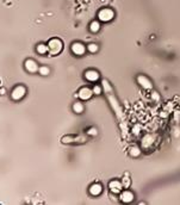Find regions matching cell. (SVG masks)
<instances>
[{
	"label": "cell",
	"instance_id": "25",
	"mask_svg": "<svg viewBox=\"0 0 180 205\" xmlns=\"http://www.w3.org/2000/svg\"><path fill=\"white\" fill-rule=\"evenodd\" d=\"M174 119L177 123L180 122V112L179 111H174Z\"/></svg>",
	"mask_w": 180,
	"mask_h": 205
},
{
	"label": "cell",
	"instance_id": "18",
	"mask_svg": "<svg viewBox=\"0 0 180 205\" xmlns=\"http://www.w3.org/2000/svg\"><path fill=\"white\" fill-rule=\"evenodd\" d=\"M100 30V23L97 22V21H93L91 24H90V31L93 32V34H96Z\"/></svg>",
	"mask_w": 180,
	"mask_h": 205
},
{
	"label": "cell",
	"instance_id": "16",
	"mask_svg": "<svg viewBox=\"0 0 180 205\" xmlns=\"http://www.w3.org/2000/svg\"><path fill=\"white\" fill-rule=\"evenodd\" d=\"M129 154L132 157H137V156H139V154H141V148L137 147V145H132V147L129 148Z\"/></svg>",
	"mask_w": 180,
	"mask_h": 205
},
{
	"label": "cell",
	"instance_id": "9",
	"mask_svg": "<svg viewBox=\"0 0 180 205\" xmlns=\"http://www.w3.org/2000/svg\"><path fill=\"white\" fill-rule=\"evenodd\" d=\"M134 198H135V196H134V193L131 192V191H129V190H125V191H122L121 193H119V199H121V202H123V203H131L132 200H134Z\"/></svg>",
	"mask_w": 180,
	"mask_h": 205
},
{
	"label": "cell",
	"instance_id": "13",
	"mask_svg": "<svg viewBox=\"0 0 180 205\" xmlns=\"http://www.w3.org/2000/svg\"><path fill=\"white\" fill-rule=\"evenodd\" d=\"M86 138L82 137V136H72V135H68V136H64L62 137V142L63 143H73V142H85Z\"/></svg>",
	"mask_w": 180,
	"mask_h": 205
},
{
	"label": "cell",
	"instance_id": "27",
	"mask_svg": "<svg viewBox=\"0 0 180 205\" xmlns=\"http://www.w3.org/2000/svg\"><path fill=\"white\" fill-rule=\"evenodd\" d=\"M153 98H154V99H156V100H157V99H159V96H157V93H155V92H154V93H153Z\"/></svg>",
	"mask_w": 180,
	"mask_h": 205
},
{
	"label": "cell",
	"instance_id": "22",
	"mask_svg": "<svg viewBox=\"0 0 180 205\" xmlns=\"http://www.w3.org/2000/svg\"><path fill=\"white\" fill-rule=\"evenodd\" d=\"M122 184H123V187H125V188H128L130 186V179H129V176H128V173H126L125 176L123 178Z\"/></svg>",
	"mask_w": 180,
	"mask_h": 205
},
{
	"label": "cell",
	"instance_id": "17",
	"mask_svg": "<svg viewBox=\"0 0 180 205\" xmlns=\"http://www.w3.org/2000/svg\"><path fill=\"white\" fill-rule=\"evenodd\" d=\"M73 111H74L75 113H82L84 112V104L80 103V102H75L73 104Z\"/></svg>",
	"mask_w": 180,
	"mask_h": 205
},
{
	"label": "cell",
	"instance_id": "23",
	"mask_svg": "<svg viewBox=\"0 0 180 205\" xmlns=\"http://www.w3.org/2000/svg\"><path fill=\"white\" fill-rule=\"evenodd\" d=\"M97 134H98V131L96 128H90L87 130V135H90V136H96Z\"/></svg>",
	"mask_w": 180,
	"mask_h": 205
},
{
	"label": "cell",
	"instance_id": "21",
	"mask_svg": "<svg viewBox=\"0 0 180 205\" xmlns=\"http://www.w3.org/2000/svg\"><path fill=\"white\" fill-rule=\"evenodd\" d=\"M98 45L96 44V43H91V44H88L87 45V50L90 51V52H92V54H94V52H97L98 51Z\"/></svg>",
	"mask_w": 180,
	"mask_h": 205
},
{
	"label": "cell",
	"instance_id": "1",
	"mask_svg": "<svg viewBox=\"0 0 180 205\" xmlns=\"http://www.w3.org/2000/svg\"><path fill=\"white\" fill-rule=\"evenodd\" d=\"M103 86H104V91L106 92V96H108V99H109V102H110V105L112 106L113 111L116 112V115L117 117L119 118V119H122L123 118V111H122V107H121V104L118 103L117 100V98L116 96L113 94V91H112V87H111V85L106 81V80H103Z\"/></svg>",
	"mask_w": 180,
	"mask_h": 205
},
{
	"label": "cell",
	"instance_id": "10",
	"mask_svg": "<svg viewBox=\"0 0 180 205\" xmlns=\"http://www.w3.org/2000/svg\"><path fill=\"white\" fill-rule=\"evenodd\" d=\"M24 67H25V69L28 70L29 73H36L39 69V66L37 64V62L35 60H32V58H29V60L25 61Z\"/></svg>",
	"mask_w": 180,
	"mask_h": 205
},
{
	"label": "cell",
	"instance_id": "7",
	"mask_svg": "<svg viewBox=\"0 0 180 205\" xmlns=\"http://www.w3.org/2000/svg\"><path fill=\"white\" fill-rule=\"evenodd\" d=\"M94 94L93 91L88 87H81L78 92V97L81 99V100H88V99L92 98V96Z\"/></svg>",
	"mask_w": 180,
	"mask_h": 205
},
{
	"label": "cell",
	"instance_id": "8",
	"mask_svg": "<svg viewBox=\"0 0 180 205\" xmlns=\"http://www.w3.org/2000/svg\"><path fill=\"white\" fill-rule=\"evenodd\" d=\"M84 75H85V79H86V80L90 81V82H96V81L99 80V78H100L99 73H98L97 70H94V69H88V70H86Z\"/></svg>",
	"mask_w": 180,
	"mask_h": 205
},
{
	"label": "cell",
	"instance_id": "11",
	"mask_svg": "<svg viewBox=\"0 0 180 205\" xmlns=\"http://www.w3.org/2000/svg\"><path fill=\"white\" fill-rule=\"evenodd\" d=\"M109 188L113 193H121L123 190V184L119 180H112L109 182Z\"/></svg>",
	"mask_w": 180,
	"mask_h": 205
},
{
	"label": "cell",
	"instance_id": "12",
	"mask_svg": "<svg viewBox=\"0 0 180 205\" xmlns=\"http://www.w3.org/2000/svg\"><path fill=\"white\" fill-rule=\"evenodd\" d=\"M88 192H90L91 196L97 197V196H99V194H102V192H103V186H102L100 184L96 182V184H93V185H91V186H90Z\"/></svg>",
	"mask_w": 180,
	"mask_h": 205
},
{
	"label": "cell",
	"instance_id": "24",
	"mask_svg": "<svg viewBox=\"0 0 180 205\" xmlns=\"http://www.w3.org/2000/svg\"><path fill=\"white\" fill-rule=\"evenodd\" d=\"M139 129H141V127H139V125H136V127L132 129V134H134V135H138L139 134Z\"/></svg>",
	"mask_w": 180,
	"mask_h": 205
},
{
	"label": "cell",
	"instance_id": "2",
	"mask_svg": "<svg viewBox=\"0 0 180 205\" xmlns=\"http://www.w3.org/2000/svg\"><path fill=\"white\" fill-rule=\"evenodd\" d=\"M48 47H49V54L52 56H56L62 51L63 42L60 38H51L48 42Z\"/></svg>",
	"mask_w": 180,
	"mask_h": 205
},
{
	"label": "cell",
	"instance_id": "26",
	"mask_svg": "<svg viewBox=\"0 0 180 205\" xmlns=\"http://www.w3.org/2000/svg\"><path fill=\"white\" fill-rule=\"evenodd\" d=\"M166 110L169 111V112L173 111V103H172V102H169V103L167 104V106H166Z\"/></svg>",
	"mask_w": 180,
	"mask_h": 205
},
{
	"label": "cell",
	"instance_id": "15",
	"mask_svg": "<svg viewBox=\"0 0 180 205\" xmlns=\"http://www.w3.org/2000/svg\"><path fill=\"white\" fill-rule=\"evenodd\" d=\"M36 51L38 52L39 55H45L46 52H49V47H48V44H38L37 47H36Z\"/></svg>",
	"mask_w": 180,
	"mask_h": 205
},
{
	"label": "cell",
	"instance_id": "3",
	"mask_svg": "<svg viewBox=\"0 0 180 205\" xmlns=\"http://www.w3.org/2000/svg\"><path fill=\"white\" fill-rule=\"evenodd\" d=\"M113 17H115V12L111 9H102L100 11L98 12V19L100 22H104V23H108V22H111Z\"/></svg>",
	"mask_w": 180,
	"mask_h": 205
},
{
	"label": "cell",
	"instance_id": "5",
	"mask_svg": "<svg viewBox=\"0 0 180 205\" xmlns=\"http://www.w3.org/2000/svg\"><path fill=\"white\" fill-rule=\"evenodd\" d=\"M70 50H72V52H73L74 55H76V56H81V55H84L85 52H86L87 48H86L82 43H80V42H74V43L72 44Z\"/></svg>",
	"mask_w": 180,
	"mask_h": 205
},
{
	"label": "cell",
	"instance_id": "4",
	"mask_svg": "<svg viewBox=\"0 0 180 205\" xmlns=\"http://www.w3.org/2000/svg\"><path fill=\"white\" fill-rule=\"evenodd\" d=\"M25 94H26V88L24 87V86H22V85H18V86H16V87L12 90L11 98L13 99V100L18 102V100H21V99H23L25 97Z\"/></svg>",
	"mask_w": 180,
	"mask_h": 205
},
{
	"label": "cell",
	"instance_id": "6",
	"mask_svg": "<svg viewBox=\"0 0 180 205\" xmlns=\"http://www.w3.org/2000/svg\"><path fill=\"white\" fill-rule=\"evenodd\" d=\"M137 84L141 86L142 88H144V90H148V91H149V90L153 88L151 81H150L145 75H138V76H137Z\"/></svg>",
	"mask_w": 180,
	"mask_h": 205
},
{
	"label": "cell",
	"instance_id": "14",
	"mask_svg": "<svg viewBox=\"0 0 180 205\" xmlns=\"http://www.w3.org/2000/svg\"><path fill=\"white\" fill-rule=\"evenodd\" d=\"M153 143H154V136L145 135V136L142 138V147H143V148H149Z\"/></svg>",
	"mask_w": 180,
	"mask_h": 205
},
{
	"label": "cell",
	"instance_id": "20",
	"mask_svg": "<svg viewBox=\"0 0 180 205\" xmlns=\"http://www.w3.org/2000/svg\"><path fill=\"white\" fill-rule=\"evenodd\" d=\"M92 91H93V93H94L96 96H100L103 93V88H102V86H99V85H94V86H93Z\"/></svg>",
	"mask_w": 180,
	"mask_h": 205
},
{
	"label": "cell",
	"instance_id": "19",
	"mask_svg": "<svg viewBox=\"0 0 180 205\" xmlns=\"http://www.w3.org/2000/svg\"><path fill=\"white\" fill-rule=\"evenodd\" d=\"M38 73H39L41 75L45 76V75H49V74H50V69H49V67H46V66H41V67H39V69H38Z\"/></svg>",
	"mask_w": 180,
	"mask_h": 205
}]
</instances>
